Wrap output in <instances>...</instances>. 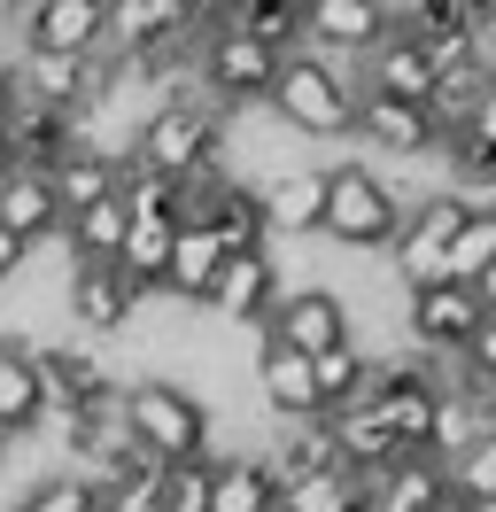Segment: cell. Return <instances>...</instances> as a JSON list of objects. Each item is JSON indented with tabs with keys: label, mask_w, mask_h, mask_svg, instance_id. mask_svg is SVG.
<instances>
[{
	"label": "cell",
	"mask_w": 496,
	"mask_h": 512,
	"mask_svg": "<svg viewBox=\"0 0 496 512\" xmlns=\"http://www.w3.org/2000/svg\"><path fill=\"white\" fill-rule=\"evenodd\" d=\"M194 78H202V94H210L217 109H256V101L272 94V78H279V55L217 16L210 32L194 39Z\"/></svg>",
	"instance_id": "5"
},
{
	"label": "cell",
	"mask_w": 496,
	"mask_h": 512,
	"mask_svg": "<svg viewBox=\"0 0 496 512\" xmlns=\"http://www.w3.org/2000/svg\"><path fill=\"white\" fill-rule=\"evenodd\" d=\"M8 450H16V443H0V474H8Z\"/></svg>",
	"instance_id": "37"
},
{
	"label": "cell",
	"mask_w": 496,
	"mask_h": 512,
	"mask_svg": "<svg viewBox=\"0 0 496 512\" xmlns=\"http://www.w3.org/2000/svg\"><path fill=\"white\" fill-rule=\"evenodd\" d=\"M357 140L372 148V163H380V171H396V163H427L434 148H442L419 101H380V94L357 101Z\"/></svg>",
	"instance_id": "14"
},
{
	"label": "cell",
	"mask_w": 496,
	"mask_h": 512,
	"mask_svg": "<svg viewBox=\"0 0 496 512\" xmlns=\"http://www.w3.org/2000/svg\"><path fill=\"white\" fill-rule=\"evenodd\" d=\"M481 272H496V210H465V225L450 233V249H442V280L450 288H473Z\"/></svg>",
	"instance_id": "24"
},
{
	"label": "cell",
	"mask_w": 496,
	"mask_h": 512,
	"mask_svg": "<svg viewBox=\"0 0 496 512\" xmlns=\"http://www.w3.org/2000/svg\"><path fill=\"white\" fill-rule=\"evenodd\" d=\"M248 381H256V396H264L272 427H303V419H326V412H318V388H310V357L279 350V342H264V334H256V357H248Z\"/></svg>",
	"instance_id": "16"
},
{
	"label": "cell",
	"mask_w": 496,
	"mask_h": 512,
	"mask_svg": "<svg viewBox=\"0 0 496 512\" xmlns=\"http://www.w3.org/2000/svg\"><path fill=\"white\" fill-rule=\"evenodd\" d=\"M458 373H465V388H496V319H481V334L458 357Z\"/></svg>",
	"instance_id": "32"
},
{
	"label": "cell",
	"mask_w": 496,
	"mask_h": 512,
	"mask_svg": "<svg viewBox=\"0 0 496 512\" xmlns=\"http://www.w3.org/2000/svg\"><path fill=\"white\" fill-rule=\"evenodd\" d=\"M357 63H326V55H279V78L264 109H272L279 125L295 132V140H357Z\"/></svg>",
	"instance_id": "2"
},
{
	"label": "cell",
	"mask_w": 496,
	"mask_h": 512,
	"mask_svg": "<svg viewBox=\"0 0 496 512\" xmlns=\"http://www.w3.org/2000/svg\"><path fill=\"white\" fill-rule=\"evenodd\" d=\"M225 24L272 55H295L303 47V0H225Z\"/></svg>",
	"instance_id": "23"
},
{
	"label": "cell",
	"mask_w": 496,
	"mask_h": 512,
	"mask_svg": "<svg viewBox=\"0 0 496 512\" xmlns=\"http://www.w3.org/2000/svg\"><path fill=\"white\" fill-rule=\"evenodd\" d=\"M256 334L279 342V350H295V357H318V350H334V342H349V303H341V288H287L264 311Z\"/></svg>",
	"instance_id": "11"
},
{
	"label": "cell",
	"mask_w": 496,
	"mask_h": 512,
	"mask_svg": "<svg viewBox=\"0 0 496 512\" xmlns=\"http://www.w3.org/2000/svg\"><path fill=\"white\" fill-rule=\"evenodd\" d=\"M481 101H489V70H481V63H458V70H442V78L427 86L419 109H427L434 140H458V132L481 117Z\"/></svg>",
	"instance_id": "22"
},
{
	"label": "cell",
	"mask_w": 496,
	"mask_h": 512,
	"mask_svg": "<svg viewBox=\"0 0 496 512\" xmlns=\"http://www.w3.org/2000/svg\"><path fill=\"white\" fill-rule=\"evenodd\" d=\"M217 264H225V249H217L202 225H171V256H163V288H155V303H202L217 280Z\"/></svg>",
	"instance_id": "19"
},
{
	"label": "cell",
	"mask_w": 496,
	"mask_h": 512,
	"mask_svg": "<svg viewBox=\"0 0 496 512\" xmlns=\"http://www.w3.org/2000/svg\"><path fill=\"white\" fill-rule=\"evenodd\" d=\"M124 163H140L155 179H186L202 163H225V109H210V101H155L132 125V156Z\"/></svg>",
	"instance_id": "4"
},
{
	"label": "cell",
	"mask_w": 496,
	"mask_h": 512,
	"mask_svg": "<svg viewBox=\"0 0 496 512\" xmlns=\"http://www.w3.org/2000/svg\"><path fill=\"white\" fill-rule=\"evenodd\" d=\"M31 373L47 388V412H93L101 396H117V365L93 350V342H31Z\"/></svg>",
	"instance_id": "9"
},
{
	"label": "cell",
	"mask_w": 496,
	"mask_h": 512,
	"mask_svg": "<svg viewBox=\"0 0 496 512\" xmlns=\"http://www.w3.org/2000/svg\"><path fill=\"white\" fill-rule=\"evenodd\" d=\"M396 225H403V202H396V187H388L372 163H357V156L326 163V210H318V241H326V249L388 256Z\"/></svg>",
	"instance_id": "3"
},
{
	"label": "cell",
	"mask_w": 496,
	"mask_h": 512,
	"mask_svg": "<svg viewBox=\"0 0 496 512\" xmlns=\"http://www.w3.org/2000/svg\"><path fill=\"white\" fill-rule=\"evenodd\" d=\"M140 303H148V295L132 288L117 264H70V272H62V319L78 326V334H93V342L132 334Z\"/></svg>",
	"instance_id": "10"
},
{
	"label": "cell",
	"mask_w": 496,
	"mask_h": 512,
	"mask_svg": "<svg viewBox=\"0 0 496 512\" xmlns=\"http://www.w3.org/2000/svg\"><path fill=\"white\" fill-rule=\"evenodd\" d=\"M210 512H279V481L264 466V450L210 458Z\"/></svg>",
	"instance_id": "21"
},
{
	"label": "cell",
	"mask_w": 496,
	"mask_h": 512,
	"mask_svg": "<svg viewBox=\"0 0 496 512\" xmlns=\"http://www.w3.org/2000/svg\"><path fill=\"white\" fill-rule=\"evenodd\" d=\"M434 512H465V505H458V497H442V505H434Z\"/></svg>",
	"instance_id": "36"
},
{
	"label": "cell",
	"mask_w": 496,
	"mask_h": 512,
	"mask_svg": "<svg viewBox=\"0 0 496 512\" xmlns=\"http://www.w3.org/2000/svg\"><path fill=\"white\" fill-rule=\"evenodd\" d=\"M473 334H481V303H473V288L434 280V288H411V295H403V350L450 357V365H458Z\"/></svg>",
	"instance_id": "8"
},
{
	"label": "cell",
	"mask_w": 496,
	"mask_h": 512,
	"mask_svg": "<svg viewBox=\"0 0 496 512\" xmlns=\"http://www.w3.org/2000/svg\"><path fill=\"white\" fill-rule=\"evenodd\" d=\"M442 497H450L442 458H396L388 474L365 481V512H434Z\"/></svg>",
	"instance_id": "20"
},
{
	"label": "cell",
	"mask_w": 496,
	"mask_h": 512,
	"mask_svg": "<svg viewBox=\"0 0 496 512\" xmlns=\"http://www.w3.org/2000/svg\"><path fill=\"white\" fill-rule=\"evenodd\" d=\"M117 419H124V435H132V450H140L148 466H186V458H210V443H217L210 404L186 381H163V373L124 381Z\"/></svg>",
	"instance_id": "1"
},
{
	"label": "cell",
	"mask_w": 496,
	"mask_h": 512,
	"mask_svg": "<svg viewBox=\"0 0 496 512\" xmlns=\"http://www.w3.org/2000/svg\"><path fill=\"white\" fill-rule=\"evenodd\" d=\"M24 256H31V249H16V241H8V233H0V288H8V280H16V272H24Z\"/></svg>",
	"instance_id": "33"
},
{
	"label": "cell",
	"mask_w": 496,
	"mask_h": 512,
	"mask_svg": "<svg viewBox=\"0 0 496 512\" xmlns=\"http://www.w3.org/2000/svg\"><path fill=\"white\" fill-rule=\"evenodd\" d=\"M442 481L458 505H496V435L489 443H465L458 458H442Z\"/></svg>",
	"instance_id": "30"
},
{
	"label": "cell",
	"mask_w": 496,
	"mask_h": 512,
	"mask_svg": "<svg viewBox=\"0 0 496 512\" xmlns=\"http://www.w3.org/2000/svg\"><path fill=\"white\" fill-rule=\"evenodd\" d=\"M372 381V357L357 342H334V350L310 357V388H318V412H341V404H357Z\"/></svg>",
	"instance_id": "25"
},
{
	"label": "cell",
	"mask_w": 496,
	"mask_h": 512,
	"mask_svg": "<svg viewBox=\"0 0 496 512\" xmlns=\"http://www.w3.org/2000/svg\"><path fill=\"white\" fill-rule=\"evenodd\" d=\"M148 505H155V512H210V458H186V466H155Z\"/></svg>",
	"instance_id": "29"
},
{
	"label": "cell",
	"mask_w": 496,
	"mask_h": 512,
	"mask_svg": "<svg viewBox=\"0 0 496 512\" xmlns=\"http://www.w3.org/2000/svg\"><path fill=\"white\" fill-rule=\"evenodd\" d=\"M8 16L24 24V55H62V63L109 55V8L101 0H24Z\"/></svg>",
	"instance_id": "7"
},
{
	"label": "cell",
	"mask_w": 496,
	"mask_h": 512,
	"mask_svg": "<svg viewBox=\"0 0 496 512\" xmlns=\"http://www.w3.org/2000/svg\"><path fill=\"white\" fill-rule=\"evenodd\" d=\"M163 256H171V225H163V218H124L117 272H124L140 295H148V303H155V288H163Z\"/></svg>",
	"instance_id": "27"
},
{
	"label": "cell",
	"mask_w": 496,
	"mask_h": 512,
	"mask_svg": "<svg viewBox=\"0 0 496 512\" xmlns=\"http://www.w3.org/2000/svg\"><path fill=\"white\" fill-rule=\"evenodd\" d=\"M8 512H101V489H93V481H78L70 466H62V474L31 481V489H24Z\"/></svg>",
	"instance_id": "31"
},
{
	"label": "cell",
	"mask_w": 496,
	"mask_h": 512,
	"mask_svg": "<svg viewBox=\"0 0 496 512\" xmlns=\"http://www.w3.org/2000/svg\"><path fill=\"white\" fill-rule=\"evenodd\" d=\"M101 512H155L148 489H124V497H101Z\"/></svg>",
	"instance_id": "34"
},
{
	"label": "cell",
	"mask_w": 496,
	"mask_h": 512,
	"mask_svg": "<svg viewBox=\"0 0 496 512\" xmlns=\"http://www.w3.org/2000/svg\"><path fill=\"white\" fill-rule=\"evenodd\" d=\"M202 233H210L225 256H264V249H272V233H264V210H256V194H248V187L225 194V202L210 210V225H202Z\"/></svg>",
	"instance_id": "28"
},
{
	"label": "cell",
	"mask_w": 496,
	"mask_h": 512,
	"mask_svg": "<svg viewBox=\"0 0 496 512\" xmlns=\"http://www.w3.org/2000/svg\"><path fill=\"white\" fill-rule=\"evenodd\" d=\"M272 303H279V264H272V249H264V256H225V264H217V280H210V295H202V311H210L217 326H241V334H256Z\"/></svg>",
	"instance_id": "13"
},
{
	"label": "cell",
	"mask_w": 496,
	"mask_h": 512,
	"mask_svg": "<svg viewBox=\"0 0 496 512\" xmlns=\"http://www.w3.org/2000/svg\"><path fill=\"white\" fill-rule=\"evenodd\" d=\"M8 163L16 156H8V94H0V171H8Z\"/></svg>",
	"instance_id": "35"
},
{
	"label": "cell",
	"mask_w": 496,
	"mask_h": 512,
	"mask_svg": "<svg viewBox=\"0 0 496 512\" xmlns=\"http://www.w3.org/2000/svg\"><path fill=\"white\" fill-rule=\"evenodd\" d=\"M47 427V388L31 373V350L0 342V443H31Z\"/></svg>",
	"instance_id": "18"
},
{
	"label": "cell",
	"mask_w": 496,
	"mask_h": 512,
	"mask_svg": "<svg viewBox=\"0 0 496 512\" xmlns=\"http://www.w3.org/2000/svg\"><path fill=\"white\" fill-rule=\"evenodd\" d=\"M0 233H8L16 249H47V241L62 233V210H55L47 171H31V163H8V171H0Z\"/></svg>",
	"instance_id": "17"
},
{
	"label": "cell",
	"mask_w": 496,
	"mask_h": 512,
	"mask_svg": "<svg viewBox=\"0 0 496 512\" xmlns=\"http://www.w3.org/2000/svg\"><path fill=\"white\" fill-rule=\"evenodd\" d=\"M465 210H473V202H458V194H442V187H434L427 202H411V210H403L396 241H388V264H396V288L403 295L442 280V249H450V233L465 225Z\"/></svg>",
	"instance_id": "6"
},
{
	"label": "cell",
	"mask_w": 496,
	"mask_h": 512,
	"mask_svg": "<svg viewBox=\"0 0 496 512\" xmlns=\"http://www.w3.org/2000/svg\"><path fill=\"white\" fill-rule=\"evenodd\" d=\"M47 187H55V210H62V218H78V210H93V202H109V194H117V163L78 156V148H70V156L47 171Z\"/></svg>",
	"instance_id": "26"
},
{
	"label": "cell",
	"mask_w": 496,
	"mask_h": 512,
	"mask_svg": "<svg viewBox=\"0 0 496 512\" xmlns=\"http://www.w3.org/2000/svg\"><path fill=\"white\" fill-rule=\"evenodd\" d=\"M256 194V210H264V233L279 241H318V210H326V163H295V171H279V179H264Z\"/></svg>",
	"instance_id": "15"
},
{
	"label": "cell",
	"mask_w": 496,
	"mask_h": 512,
	"mask_svg": "<svg viewBox=\"0 0 496 512\" xmlns=\"http://www.w3.org/2000/svg\"><path fill=\"white\" fill-rule=\"evenodd\" d=\"M380 39H388L380 0H303V55H326V63H365Z\"/></svg>",
	"instance_id": "12"
}]
</instances>
